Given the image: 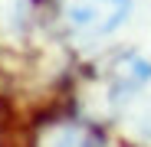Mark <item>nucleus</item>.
<instances>
[{
  "instance_id": "f257e3e1",
  "label": "nucleus",
  "mask_w": 151,
  "mask_h": 147,
  "mask_svg": "<svg viewBox=\"0 0 151 147\" xmlns=\"http://www.w3.org/2000/svg\"><path fill=\"white\" fill-rule=\"evenodd\" d=\"M63 30L72 39H102L132 13V0H56Z\"/></svg>"
},
{
  "instance_id": "f03ea898",
  "label": "nucleus",
  "mask_w": 151,
  "mask_h": 147,
  "mask_svg": "<svg viewBox=\"0 0 151 147\" xmlns=\"http://www.w3.org/2000/svg\"><path fill=\"white\" fill-rule=\"evenodd\" d=\"M33 147H109L105 134L89 121L79 118H59L40 128Z\"/></svg>"
},
{
  "instance_id": "7ed1b4c3",
  "label": "nucleus",
  "mask_w": 151,
  "mask_h": 147,
  "mask_svg": "<svg viewBox=\"0 0 151 147\" xmlns=\"http://www.w3.org/2000/svg\"><path fill=\"white\" fill-rule=\"evenodd\" d=\"M118 114L125 118V124H128L138 137L151 141V79H148V82L128 98V102L122 105Z\"/></svg>"
}]
</instances>
